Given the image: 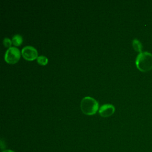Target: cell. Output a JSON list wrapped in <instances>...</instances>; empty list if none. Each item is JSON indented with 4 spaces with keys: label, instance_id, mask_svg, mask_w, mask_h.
Segmentation results:
<instances>
[{
    "label": "cell",
    "instance_id": "6",
    "mask_svg": "<svg viewBox=\"0 0 152 152\" xmlns=\"http://www.w3.org/2000/svg\"><path fill=\"white\" fill-rule=\"evenodd\" d=\"M12 42L16 46L21 45L22 42H23L22 36L20 34H18L14 35L12 38Z\"/></svg>",
    "mask_w": 152,
    "mask_h": 152
},
{
    "label": "cell",
    "instance_id": "5",
    "mask_svg": "<svg viewBox=\"0 0 152 152\" xmlns=\"http://www.w3.org/2000/svg\"><path fill=\"white\" fill-rule=\"evenodd\" d=\"M115 108L112 104H104L102 105L99 109V113L103 117H107L112 115L115 112Z\"/></svg>",
    "mask_w": 152,
    "mask_h": 152
},
{
    "label": "cell",
    "instance_id": "1",
    "mask_svg": "<svg viewBox=\"0 0 152 152\" xmlns=\"http://www.w3.org/2000/svg\"><path fill=\"white\" fill-rule=\"evenodd\" d=\"M137 68L142 72H147L152 69V54L148 52L140 53L135 59Z\"/></svg>",
    "mask_w": 152,
    "mask_h": 152
},
{
    "label": "cell",
    "instance_id": "9",
    "mask_svg": "<svg viewBox=\"0 0 152 152\" xmlns=\"http://www.w3.org/2000/svg\"><path fill=\"white\" fill-rule=\"evenodd\" d=\"M12 43V41L8 37H5L3 40V44L7 48H11V45Z\"/></svg>",
    "mask_w": 152,
    "mask_h": 152
},
{
    "label": "cell",
    "instance_id": "4",
    "mask_svg": "<svg viewBox=\"0 0 152 152\" xmlns=\"http://www.w3.org/2000/svg\"><path fill=\"white\" fill-rule=\"evenodd\" d=\"M21 54L24 58L28 61H32L37 58V51L33 46H26L21 50Z\"/></svg>",
    "mask_w": 152,
    "mask_h": 152
},
{
    "label": "cell",
    "instance_id": "3",
    "mask_svg": "<svg viewBox=\"0 0 152 152\" xmlns=\"http://www.w3.org/2000/svg\"><path fill=\"white\" fill-rule=\"evenodd\" d=\"M20 51L15 47H11L5 52L4 59L9 64H15L20 59Z\"/></svg>",
    "mask_w": 152,
    "mask_h": 152
},
{
    "label": "cell",
    "instance_id": "7",
    "mask_svg": "<svg viewBox=\"0 0 152 152\" xmlns=\"http://www.w3.org/2000/svg\"><path fill=\"white\" fill-rule=\"evenodd\" d=\"M132 46L134 49V50L137 52H138L140 53L142 52V45L141 43V42L137 39H134L132 40Z\"/></svg>",
    "mask_w": 152,
    "mask_h": 152
},
{
    "label": "cell",
    "instance_id": "2",
    "mask_svg": "<svg viewBox=\"0 0 152 152\" xmlns=\"http://www.w3.org/2000/svg\"><path fill=\"white\" fill-rule=\"evenodd\" d=\"M80 107L84 114L92 115L99 109V104L95 99L90 96H86L81 101Z\"/></svg>",
    "mask_w": 152,
    "mask_h": 152
},
{
    "label": "cell",
    "instance_id": "8",
    "mask_svg": "<svg viewBox=\"0 0 152 152\" xmlns=\"http://www.w3.org/2000/svg\"><path fill=\"white\" fill-rule=\"evenodd\" d=\"M37 62L39 64H40L42 65H44L48 63V59L45 56L40 55V56H38L37 58Z\"/></svg>",
    "mask_w": 152,
    "mask_h": 152
},
{
    "label": "cell",
    "instance_id": "10",
    "mask_svg": "<svg viewBox=\"0 0 152 152\" xmlns=\"http://www.w3.org/2000/svg\"><path fill=\"white\" fill-rule=\"evenodd\" d=\"M2 152H15V151L11 150H4Z\"/></svg>",
    "mask_w": 152,
    "mask_h": 152
}]
</instances>
